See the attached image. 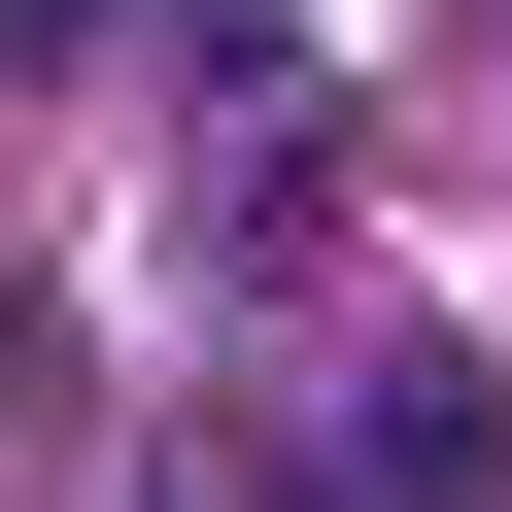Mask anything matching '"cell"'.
Segmentation results:
<instances>
[{
  "label": "cell",
  "instance_id": "7a4b0ae2",
  "mask_svg": "<svg viewBox=\"0 0 512 512\" xmlns=\"http://www.w3.org/2000/svg\"><path fill=\"white\" fill-rule=\"evenodd\" d=\"M171 512H342V444H171Z\"/></svg>",
  "mask_w": 512,
  "mask_h": 512
},
{
  "label": "cell",
  "instance_id": "3957f363",
  "mask_svg": "<svg viewBox=\"0 0 512 512\" xmlns=\"http://www.w3.org/2000/svg\"><path fill=\"white\" fill-rule=\"evenodd\" d=\"M35 35H103V0H35Z\"/></svg>",
  "mask_w": 512,
  "mask_h": 512
},
{
  "label": "cell",
  "instance_id": "6da1fadb",
  "mask_svg": "<svg viewBox=\"0 0 512 512\" xmlns=\"http://www.w3.org/2000/svg\"><path fill=\"white\" fill-rule=\"evenodd\" d=\"M478 478H512V376H478V342H410V376L342 410V512H478Z\"/></svg>",
  "mask_w": 512,
  "mask_h": 512
}]
</instances>
